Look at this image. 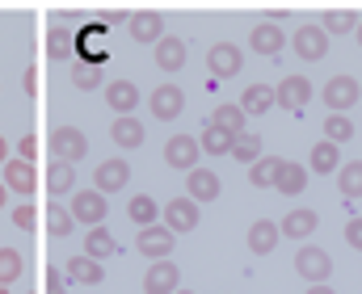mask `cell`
Segmentation results:
<instances>
[{"mask_svg":"<svg viewBox=\"0 0 362 294\" xmlns=\"http://www.w3.org/2000/svg\"><path fill=\"white\" fill-rule=\"evenodd\" d=\"M85 152H89L85 130H76V126H55L51 130V156L59 164H76V160H85Z\"/></svg>","mask_w":362,"mask_h":294,"instance_id":"6da1fadb","label":"cell"},{"mask_svg":"<svg viewBox=\"0 0 362 294\" xmlns=\"http://www.w3.org/2000/svg\"><path fill=\"white\" fill-rule=\"evenodd\" d=\"M295 269H299V278H303L308 286H320V282L333 274V261H329V252H325V248L303 244V248H299V257H295Z\"/></svg>","mask_w":362,"mask_h":294,"instance_id":"7a4b0ae2","label":"cell"},{"mask_svg":"<svg viewBox=\"0 0 362 294\" xmlns=\"http://www.w3.org/2000/svg\"><path fill=\"white\" fill-rule=\"evenodd\" d=\"M206 68H211L215 80H232V76L245 68V55H240L236 42H215V47L206 51Z\"/></svg>","mask_w":362,"mask_h":294,"instance_id":"3957f363","label":"cell"},{"mask_svg":"<svg viewBox=\"0 0 362 294\" xmlns=\"http://www.w3.org/2000/svg\"><path fill=\"white\" fill-rule=\"evenodd\" d=\"M173 231L169 227H160V223H152V227H139V235H135V248L144 252V257H152V261H165V257H173Z\"/></svg>","mask_w":362,"mask_h":294,"instance_id":"277c9868","label":"cell"},{"mask_svg":"<svg viewBox=\"0 0 362 294\" xmlns=\"http://www.w3.org/2000/svg\"><path fill=\"white\" fill-rule=\"evenodd\" d=\"M105 210H110V197H101L97 190H81V194H72V219L76 223H89V227H97V223H105Z\"/></svg>","mask_w":362,"mask_h":294,"instance_id":"5b68a950","label":"cell"},{"mask_svg":"<svg viewBox=\"0 0 362 294\" xmlns=\"http://www.w3.org/2000/svg\"><path fill=\"white\" fill-rule=\"evenodd\" d=\"M295 55L303 59V63H316V59H325L329 55V34L320 30V25H303V30H295Z\"/></svg>","mask_w":362,"mask_h":294,"instance_id":"8992f818","label":"cell"},{"mask_svg":"<svg viewBox=\"0 0 362 294\" xmlns=\"http://www.w3.org/2000/svg\"><path fill=\"white\" fill-rule=\"evenodd\" d=\"M181 290V269L165 257V261H156V265H148V274H144V294H173Z\"/></svg>","mask_w":362,"mask_h":294,"instance_id":"52a82bcc","label":"cell"},{"mask_svg":"<svg viewBox=\"0 0 362 294\" xmlns=\"http://www.w3.org/2000/svg\"><path fill=\"white\" fill-rule=\"evenodd\" d=\"M127 181H131V164H127V160H105V164H97V173H93V190L101 197L118 194Z\"/></svg>","mask_w":362,"mask_h":294,"instance_id":"ba28073f","label":"cell"},{"mask_svg":"<svg viewBox=\"0 0 362 294\" xmlns=\"http://www.w3.org/2000/svg\"><path fill=\"white\" fill-rule=\"evenodd\" d=\"M358 93H362V89H358V80H354V76H333V80L325 85V93H320V97H325V105H329L333 114H346V109L358 101Z\"/></svg>","mask_w":362,"mask_h":294,"instance_id":"9c48e42d","label":"cell"},{"mask_svg":"<svg viewBox=\"0 0 362 294\" xmlns=\"http://www.w3.org/2000/svg\"><path fill=\"white\" fill-rule=\"evenodd\" d=\"M308 101H312V80L308 76H286L274 89V105H282V109H303Z\"/></svg>","mask_w":362,"mask_h":294,"instance_id":"30bf717a","label":"cell"},{"mask_svg":"<svg viewBox=\"0 0 362 294\" xmlns=\"http://www.w3.org/2000/svg\"><path fill=\"white\" fill-rule=\"evenodd\" d=\"M160 227H169L173 235L194 231V227H198V202H189V197H173V202L165 206V223H160Z\"/></svg>","mask_w":362,"mask_h":294,"instance_id":"8fae6325","label":"cell"},{"mask_svg":"<svg viewBox=\"0 0 362 294\" xmlns=\"http://www.w3.org/2000/svg\"><path fill=\"white\" fill-rule=\"evenodd\" d=\"M198 152H202V147H198V139H189V135H173V139L165 143V164L189 173V169L198 164Z\"/></svg>","mask_w":362,"mask_h":294,"instance_id":"7c38bea8","label":"cell"},{"mask_svg":"<svg viewBox=\"0 0 362 294\" xmlns=\"http://www.w3.org/2000/svg\"><path fill=\"white\" fill-rule=\"evenodd\" d=\"M131 38L135 42H160L165 38V17L160 13H152V8H144V13H131Z\"/></svg>","mask_w":362,"mask_h":294,"instance_id":"4fadbf2b","label":"cell"},{"mask_svg":"<svg viewBox=\"0 0 362 294\" xmlns=\"http://www.w3.org/2000/svg\"><path fill=\"white\" fill-rule=\"evenodd\" d=\"M219 177L211 173V169H189V177H185V194L189 202H215L219 197Z\"/></svg>","mask_w":362,"mask_h":294,"instance_id":"5bb4252c","label":"cell"},{"mask_svg":"<svg viewBox=\"0 0 362 294\" xmlns=\"http://www.w3.org/2000/svg\"><path fill=\"white\" fill-rule=\"evenodd\" d=\"M181 109H185V93H181L177 85H160V89H152V114H156L160 122H173Z\"/></svg>","mask_w":362,"mask_h":294,"instance_id":"9a60e30c","label":"cell"},{"mask_svg":"<svg viewBox=\"0 0 362 294\" xmlns=\"http://www.w3.org/2000/svg\"><path fill=\"white\" fill-rule=\"evenodd\" d=\"M34 185H38V177H34V164H25V160H4V190H13V194H34Z\"/></svg>","mask_w":362,"mask_h":294,"instance_id":"2e32d148","label":"cell"},{"mask_svg":"<svg viewBox=\"0 0 362 294\" xmlns=\"http://www.w3.org/2000/svg\"><path fill=\"white\" fill-rule=\"evenodd\" d=\"M249 47H253L257 55H278V51L286 47V30H278L274 21H262V25H253Z\"/></svg>","mask_w":362,"mask_h":294,"instance_id":"e0dca14e","label":"cell"},{"mask_svg":"<svg viewBox=\"0 0 362 294\" xmlns=\"http://www.w3.org/2000/svg\"><path fill=\"white\" fill-rule=\"evenodd\" d=\"M303 185H308V169L295 164V160H282L278 164V177H274V190L282 197H295V194H303Z\"/></svg>","mask_w":362,"mask_h":294,"instance_id":"ac0fdd59","label":"cell"},{"mask_svg":"<svg viewBox=\"0 0 362 294\" xmlns=\"http://www.w3.org/2000/svg\"><path fill=\"white\" fill-rule=\"evenodd\" d=\"M105 101H110V109H118V118H127V114H135V105H139V89H135L131 80H110V85H105Z\"/></svg>","mask_w":362,"mask_h":294,"instance_id":"d6986e66","label":"cell"},{"mask_svg":"<svg viewBox=\"0 0 362 294\" xmlns=\"http://www.w3.org/2000/svg\"><path fill=\"white\" fill-rule=\"evenodd\" d=\"M101 34H105V25H85L81 34H72V42H76V59L105 63V51H101Z\"/></svg>","mask_w":362,"mask_h":294,"instance_id":"ffe728a7","label":"cell"},{"mask_svg":"<svg viewBox=\"0 0 362 294\" xmlns=\"http://www.w3.org/2000/svg\"><path fill=\"white\" fill-rule=\"evenodd\" d=\"M144 135H148L144 122L131 118V114H127V118H114V126H110V139H114L118 147H127V152H131V147H144Z\"/></svg>","mask_w":362,"mask_h":294,"instance_id":"44dd1931","label":"cell"},{"mask_svg":"<svg viewBox=\"0 0 362 294\" xmlns=\"http://www.w3.org/2000/svg\"><path fill=\"white\" fill-rule=\"evenodd\" d=\"M316 227H320L316 210H291V214L278 223V235H291V240H308Z\"/></svg>","mask_w":362,"mask_h":294,"instance_id":"7402d4cb","label":"cell"},{"mask_svg":"<svg viewBox=\"0 0 362 294\" xmlns=\"http://www.w3.org/2000/svg\"><path fill=\"white\" fill-rule=\"evenodd\" d=\"M274 248H278V223H274V219H257V223L249 227V252L270 257Z\"/></svg>","mask_w":362,"mask_h":294,"instance_id":"603a6c76","label":"cell"},{"mask_svg":"<svg viewBox=\"0 0 362 294\" xmlns=\"http://www.w3.org/2000/svg\"><path fill=\"white\" fill-rule=\"evenodd\" d=\"M156 68H160V72H177V68H185V42H181V38L165 34V38L156 42Z\"/></svg>","mask_w":362,"mask_h":294,"instance_id":"cb8c5ba5","label":"cell"},{"mask_svg":"<svg viewBox=\"0 0 362 294\" xmlns=\"http://www.w3.org/2000/svg\"><path fill=\"white\" fill-rule=\"evenodd\" d=\"M64 274H68L72 282H81V286H97V282L105 278V269H101V261H93V257H72Z\"/></svg>","mask_w":362,"mask_h":294,"instance_id":"d4e9b609","label":"cell"},{"mask_svg":"<svg viewBox=\"0 0 362 294\" xmlns=\"http://www.w3.org/2000/svg\"><path fill=\"white\" fill-rule=\"evenodd\" d=\"M206 126H219V130H228V135H245V114H240V105L223 101V105H215V114H211Z\"/></svg>","mask_w":362,"mask_h":294,"instance_id":"484cf974","label":"cell"},{"mask_svg":"<svg viewBox=\"0 0 362 294\" xmlns=\"http://www.w3.org/2000/svg\"><path fill=\"white\" fill-rule=\"evenodd\" d=\"M274 105V89L270 85H249L245 93H240V114L249 118V114H266Z\"/></svg>","mask_w":362,"mask_h":294,"instance_id":"4316f807","label":"cell"},{"mask_svg":"<svg viewBox=\"0 0 362 294\" xmlns=\"http://www.w3.org/2000/svg\"><path fill=\"white\" fill-rule=\"evenodd\" d=\"M228 156H232L236 164H253V160L262 156V135H257V130H245V135H236Z\"/></svg>","mask_w":362,"mask_h":294,"instance_id":"83f0119b","label":"cell"},{"mask_svg":"<svg viewBox=\"0 0 362 294\" xmlns=\"http://www.w3.org/2000/svg\"><path fill=\"white\" fill-rule=\"evenodd\" d=\"M278 156H257L253 164H249V181L257 185V190H274V177H278Z\"/></svg>","mask_w":362,"mask_h":294,"instance_id":"f1b7e54d","label":"cell"},{"mask_svg":"<svg viewBox=\"0 0 362 294\" xmlns=\"http://www.w3.org/2000/svg\"><path fill=\"white\" fill-rule=\"evenodd\" d=\"M358 25V13L354 8H329L325 17H320V30L325 34H350Z\"/></svg>","mask_w":362,"mask_h":294,"instance_id":"f546056e","label":"cell"},{"mask_svg":"<svg viewBox=\"0 0 362 294\" xmlns=\"http://www.w3.org/2000/svg\"><path fill=\"white\" fill-rule=\"evenodd\" d=\"M337 164H341V152L325 139V143H316L312 147V173H320V177H329V173H337Z\"/></svg>","mask_w":362,"mask_h":294,"instance_id":"4dcf8cb0","label":"cell"},{"mask_svg":"<svg viewBox=\"0 0 362 294\" xmlns=\"http://www.w3.org/2000/svg\"><path fill=\"white\" fill-rule=\"evenodd\" d=\"M127 214H131V223H139V227H152V223H156V214H160V206H156L148 194H135L131 202H127Z\"/></svg>","mask_w":362,"mask_h":294,"instance_id":"1f68e13d","label":"cell"},{"mask_svg":"<svg viewBox=\"0 0 362 294\" xmlns=\"http://www.w3.org/2000/svg\"><path fill=\"white\" fill-rule=\"evenodd\" d=\"M47 55H51V59H72V55H76L72 34L59 30V25H51V30H47Z\"/></svg>","mask_w":362,"mask_h":294,"instance_id":"d6a6232c","label":"cell"},{"mask_svg":"<svg viewBox=\"0 0 362 294\" xmlns=\"http://www.w3.org/2000/svg\"><path fill=\"white\" fill-rule=\"evenodd\" d=\"M232 139H236V135H228V130H219V126H202L198 147H206V156H228V152H232Z\"/></svg>","mask_w":362,"mask_h":294,"instance_id":"836d02e7","label":"cell"},{"mask_svg":"<svg viewBox=\"0 0 362 294\" xmlns=\"http://www.w3.org/2000/svg\"><path fill=\"white\" fill-rule=\"evenodd\" d=\"M85 257H93V261L114 257V235H110V231H101V223H97L89 235H85Z\"/></svg>","mask_w":362,"mask_h":294,"instance_id":"e575fe53","label":"cell"},{"mask_svg":"<svg viewBox=\"0 0 362 294\" xmlns=\"http://www.w3.org/2000/svg\"><path fill=\"white\" fill-rule=\"evenodd\" d=\"M337 190H341V197H362V160L341 164V173H337Z\"/></svg>","mask_w":362,"mask_h":294,"instance_id":"d590c367","label":"cell"},{"mask_svg":"<svg viewBox=\"0 0 362 294\" xmlns=\"http://www.w3.org/2000/svg\"><path fill=\"white\" fill-rule=\"evenodd\" d=\"M72 185H76V164H59V160H55L51 173H47V190H51V194H68Z\"/></svg>","mask_w":362,"mask_h":294,"instance_id":"8d00e7d4","label":"cell"},{"mask_svg":"<svg viewBox=\"0 0 362 294\" xmlns=\"http://www.w3.org/2000/svg\"><path fill=\"white\" fill-rule=\"evenodd\" d=\"M72 85L76 89H97L101 85V63H89V59H72Z\"/></svg>","mask_w":362,"mask_h":294,"instance_id":"74e56055","label":"cell"},{"mask_svg":"<svg viewBox=\"0 0 362 294\" xmlns=\"http://www.w3.org/2000/svg\"><path fill=\"white\" fill-rule=\"evenodd\" d=\"M325 135H329L333 147H337V143H350V139H354V122H350L346 114H329V118H325Z\"/></svg>","mask_w":362,"mask_h":294,"instance_id":"f35d334b","label":"cell"},{"mask_svg":"<svg viewBox=\"0 0 362 294\" xmlns=\"http://www.w3.org/2000/svg\"><path fill=\"white\" fill-rule=\"evenodd\" d=\"M47 231H51V235H68V231H72V214H68V206H59V202L47 206Z\"/></svg>","mask_w":362,"mask_h":294,"instance_id":"ab89813d","label":"cell"},{"mask_svg":"<svg viewBox=\"0 0 362 294\" xmlns=\"http://www.w3.org/2000/svg\"><path fill=\"white\" fill-rule=\"evenodd\" d=\"M21 278V252L17 248H0V286Z\"/></svg>","mask_w":362,"mask_h":294,"instance_id":"60d3db41","label":"cell"},{"mask_svg":"<svg viewBox=\"0 0 362 294\" xmlns=\"http://www.w3.org/2000/svg\"><path fill=\"white\" fill-rule=\"evenodd\" d=\"M346 244L362 252V219H350V223H346Z\"/></svg>","mask_w":362,"mask_h":294,"instance_id":"b9f144b4","label":"cell"},{"mask_svg":"<svg viewBox=\"0 0 362 294\" xmlns=\"http://www.w3.org/2000/svg\"><path fill=\"white\" fill-rule=\"evenodd\" d=\"M17 152H21V160H25V164H30V160H34V156H38V139H34V135H25V139H21V143H17Z\"/></svg>","mask_w":362,"mask_h":294,"instance_id":"7bdbcfd3","label":"cell"},{"mask_svg":"<svg viewBox=\"0 0 362 294\" xmlns=\"http://www.w3.org/2000/svg\"><path fill=\"white\" fill-rule=\"evenodd\" d=\"M47 294H68V290H64V274H59V269H51V274H47Z\"/></svg>","mask_w":362,"mask_h":294,"instance_id":"ee69618b","label":"cell"},{"mask_svg":"<svg viewBox=\"0 0 362 294\" xmlns=\"http://www.w3.org/2000/svg\"><path fill=\"white\" fill-rule=\"evenodd\" d=\"M13 223H17V227H34V210H30V206H17V210H13Z\"/></svg>","mask_w":362,"mask_h":294,"instance_id":"f6af8a7d","label":"cell"},{"mask_svg":"<svg viewBox=\"0 0 362 294\" xmlns=\"http://www.w3.org/2000/svg\"><path fill=\"white\" fill-rule=\"evenodd\" d=\"M21 85H25V93H30V97L38 93V76H34V72H25V76H21Z\"/></svg>","mask_w":362,"mask_h":294,"instance_id":"bcb514c9","label":"cell"},{"mask_svg":"<svg viewBox=\"0 0 362 294\" xmlns=\"http://www.w3.org/2000/svg\"><path fill=\"white\" fill-rule=\"evenodd\" d=\"M308 294H337V290H329V286L320 282V286H308Z\"/></svg>","mask_w":362,"mask_h":294,"instance_id":"7dc6e473","label":"cell"},{"mask_svg":"<svg viewBox=\"0 0 362 294\" xmlns=\"http://www.w3.org/2000/svg\"><path fill=\"white\" fill-rule=\"evenodd\" d=\"M8 160V143H4V135H0V164Z\"/></svg>","mask_w":362,"mask_h":294,"instance_id":"c3c4849f","label":"cell"},{"mask_svg":"<svg viewBox=\"0 0 362 294\" xmlns=\"http://www.w3.org/2000/svg\"><path fill=\"white\" fill-rule=\"evenodd\" d=\"M4 194H8V190H4V181H0V210H4Z\"/></svg>","mask_w":362,"mask_h":294,"instance_id":"681fc988","label":"cell"},{"mask_svg":"<svg viewBox=\"0 0 362 294\" xmlns=\"http://www.w3.org/2000/svg\"><path fill=\"white\" fill-rule=\"evenodd\" d=\"M354 34H358V47H362V17H358V30H354Z\"/></svg>","mask_w":362,"mask_h":294,"instance_id":"f907efd6","label":"cell"},{"mask_svg":"<svg viewBox=\"0 0 362 294\" xmlns=\"http://www.w3.org/2000/svg\"><path fill=\"white\" fill-rule=\"evenodd\" d=\"M173 294H194V290H173Z\"/></svg>","mask_w":362,"mask_h":294,"instance_id":"816d5d0a","label":"cell"},{"mask_svg":"<svg viewBox=\"0 0 362 294\" xmlns=\"http://www.w3.org/2000/svg\"><path fill=\"white\" fill-rule=\"evenodd\" d=\"M0 294H8V286H0Z\"/></svg>","mask_w":362,"mask_h":294,"instance_id":"f5cc1de1","label":"cell"}]
</instances>
